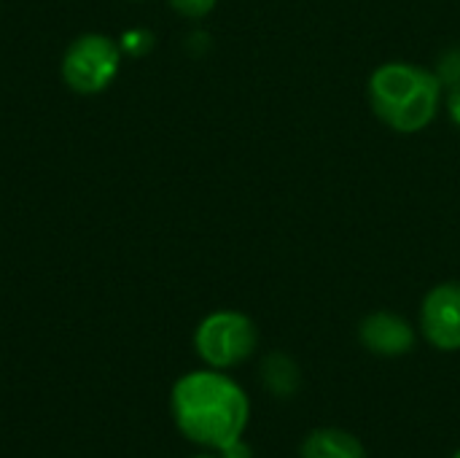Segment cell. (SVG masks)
<instances>
[{"mask_svg":"<svg viewBox=\"0 0 460 458\" xmlns=\"http://www.w3.org/2000/svg\"><path fill=\"white\" fill-rule=\"evenodd\" d=\"M259 343V332L245 313L216 310L205 316L194 332V348L205 364L213 370H226L243 364Z\"/></svg>","mask_w":460,"mask_h":458,"instance_id":"obj_4","label":"cell"},{"mask_svg":"<svg viewBox=\"0 0 460 458\" xmlns=\"http://www.w3.org/2000/svg\"><path fill=\"white\" fill-rule=\"evenodd\" d=\"M450 119L456 121V127H460V86L450 89Z\"/></svg>","mask_w":460,"mask_h":458,"instance_id":"obj_13","label":"cell"},{"mask_svg":"<svg viewBox=\"0 0 460 458\" xmlns=\"http://www.w3.org/2000/svg\"><path fill=\"white\" fill-rule=\"evenodd\" d=\"M423 337L439 351L460 348V283L447 281L434 286L420 308Z\"/></svg>","mask_w":460,"mask_h":458,"instance_id":"obj_5","label":"cell"},{"mask_svg":"<svg viewBox=\"0 0 460 458\" xmlns=\"http://www.w3.org/2000/svg\"><path fill=\"white\" fill-rule=\"evenodd\" d=\"M439 76L420 65L385 62L369 78L372 111L396 132H418L429 127L439 111Z\"/></svg>","mask_w":460,"mask_h":458,"instance_id":"obj_2","label":"cell"},{"mask_svg":"<svg viewBox=\"0 0 460 458\" xmlns=\"http://www.w3.org/2000/svg\"><path fill=\"white\" fill-rule=\"evenodd\" d=\"M358 337H361L367 351H372L377 356H388V359L404 356L415 346L412 324L396 313H388V310L367 316L358 327Z\"/></svg>","mask_w":460,"mask_h":458,"instance_id":"obj_6","label":"cell"},{"mask_svg":"<svg viewBox=\"0 0 460 458\" xmlns=\"http://www.w3.org/2000/svg\"><path fill=\"white\" fill-rule=\"evenodd\" d=\"M453 458H460V451H458V454H456V456H453Z\"/></svg>","mask_w":460,"mask_h":458,"instance_id":"obj_15","label":"cell"},{"mask_svg":"<svg viewBox=\"0 0 460 458\" xmlns=\"http://www.w3.org/2000/svg\"><path fill=\"white\" fill-rule=\"evenodd\" d=\"M261 383L264 389L278 397V400H291L299 386H302V373H299V364L288 356V354H270L264 362H261Z\"/></svg>","mask_w":460,"mask_h":458,"instance_id":"obj_8","label":"cell"},{"mask_svg":"<svg viewBox=\"0 0 460 458\" xmlns=\"http://www.w3.org/2000/svg\"><path fill=\"white\" fill-rule=\"evenodd\" d=\"M302 458H367L358 437L342 429H315L302 443Z\"/></svg>","mask_w":460,"mask_h":458,"instance_id":"obj_7","label":"cell"},{"mask_svg":"<svg viewBox=\"0 0 460 458\" xmlns=\"http://www.w3.org/2000/svg\"><path fill=\"white\" fill-rule=\"evenodd\" d=\"M172 416L178 429L197 445L224 451L243 440L251 418L245 391L216 370L183 375L172 389Z\"/></svg>","mask_w":460,"mask_h":458,"instance_id":"obj_1","label":"cell"},{"mask_svg":"<svg viewBox=\"0 0 460 458\" xmlns=\"http://www.w3.org/2000/svg\"><path fill=\"white\" fill-rule=\"evenodd\" d=\"M121 46V54H129V57H140V54H148L151 46H154V35L148 30H129L121 35L119 40Z\"/></svg>","mask_w":460,"mask_h":458,"instance_id":"obj_9","label":"cell"},{"mask_svg":"<svg viewBox=\"0 0 460 458\" xmlns=\"http://www.w3.org/2000/svg\"><path fill=\"white\" fill-rule=\"evenodd\" d=\"M194 458H213V456H194Z\"/></svg>","mask_w":460,"mask_h":458,"instance_id":"obj_14","label":"cell"},{"mask_svg":"<svg viewBox=\"0 0 460 458\" xmlns=\"http://www.w3.org/2000/svg\"><path fill=\"white\" fill-rule=\"evenodd\" d=\"M437 76H439L442 86H447V89H458L460 86V49H456V51H450V54H445V57H442Z\"/></svg>","mask_w":460,"mask_h":458,"instance_id":"obj_10","label":"cell"},{"mask_svg":"<svg viewBox=\"0 0 460 458\" xmlns=\"http://www.w3.org/2000/svg\"><path fill=\"white\" fill-rule=\"evenodd\" d=\"M119 67L121 46L102 32H86L78 35L62 57V81L75 94H100L116 81Z\"/></svg>","mask_w":460,"mask_h":458,"instance_id":"obj_3","label":"cell"},{"mask_svg":"<svg viewBox=\"0 0 460 458\" xmlns=\"http://www.w3.org/2000/svg\"><path fill=\"white\" fill-rule=\"evenodd\" d=\"M221 458H253V451L243 443V440H237V443H232V445H226L224 451H218Z\"/></svg>","mask_w":460,"mask_h":458,"instance_id":"obj_12","label":"cell"},{"mask_svg":"<svg viewBox=\"0 0 460 458\" xmlns=\"http://www.w3.org/2000/svg\"><path fill=\"white\" fill-rule=\"evenodd\" d=\"M172 11H178L186 19H202L216 8V0H167Z\"/></svg>","mask_w":460,"mask_h":458,"instance_id":"obj_11","label":"cell"}]
</instances>
